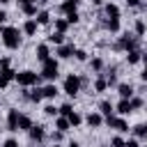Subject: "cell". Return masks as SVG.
<instances>
[{"instance_id":"cell-2","label":"cell","mask_w":147,"mask_h":147,"mask_svg":"<svg viewBox=\"0 0 147 147\" xmlns=\"http://www.w3.org/2000/svg\"><path fill=\"white\" fill-rule=\"evenodd\" d=\"M80 90H83L80 76H78V74H69V76L64 78V83H62V92H64L67 96H76Z\"/></svg>"},{"instance_id":"cell-9","label":"cell","mask_w":147,"mask_h":147,"mask_svg":"<svg viewBox=\"0 0 147 147\" xmlns=\"http://www.w3.org/2000/svg\"><path fill=\"white\" fill-rule=\"evenodd\" d=\"M18 117H21V113L16 108L7 110V131H18Z\"/></svg>"},{"instance_id":"cell-32","label":"cell","mask_w":147,"mask_h":147,"mask_svg":"<svg viewBox=\"0 0 147 147\" xmlns=\"http://www.w3.org/2000/svg\"><path fill=\"white\" fill-rule=\"evenodd\" d=\"M44 113H46V115H48V117H57V113H60V108H55V106H53V103H48V106H46V108H44Z\"/></svg>"},{"instance_id":"cell-37","label":"cell","mask_w":147,"mask_h":147,"mask_svg":"<svg viewBox=\"0 0 147 147\" xmlns=\"http://www.w3.org/2000/svg\"><path fill=\"white\" fill-rule=\"evenodd\" d=\"M124 142H126V140H124L122 136H113V138H110V145H113V147H124Z\"/></svg>"},{"instance_id":"cell-30","label":"cell","mask_w":147,"mask_h":147,"mask_svg":"<svg viewBox=\"0 0 147 147\" xmlns=\"http://www.w3.org/2000/svg\"><path fill=\"white\" fill-rule=\"evenodd\" d=\"M34 18H37V23H39V25H46V23H51V14H48V11H39Z\"/></svg>"},{"instance_id":"cell-26","label":"cell","mask_w":147,"mask_h":147,"mask_svg":"<svg viewBox=\"0 0 147 147\" xmlns=\"http://www.w3.org/2000/svg\"><path fill=\"white\" fill-rule=\"evenodd\" d=\"M48 44L62 46V44H64V34H62V32H51V34H48Z\"/></svg>"},{"instance_id":"cell-46","label":"cell","mask_w":147,"mask_h":147,"mask_svg":"<svg viewBox=\"0 0 147 147\" xmlns=\"http://www.w3.org/2000/svg\"><path fill=\"white\" fill-rule=\"evenodd\" d=\"M140 80H145V83H147V64H145V69H142V74H140Z\"/></svg>"},{"instance_id":"cell-31","label":"cell","mask_w":147,"mask_h":147,"mask_svg":"<svg viewBox=\"0 0 147 147\" xmlns=\"http://www.w3.org/2000/svg\"><path fill=\"white\" fill-rule=\"evenodd\" d=\"M41 99H44V92H41V87H37V90H32V92H30V101L39 103Z\"/></svg>"},{"instance_id":"cell-35","label":"cell","mask_w":147,"mask_h":147,"mask_svg":"<svg viewBox=\"0 0 147 147\" xmlns=\"http://www.w3.org/2000/svg\"><path fill=\"white\" fill-rule=\"evenodd\" d=\"M131 106H133V110H140V108L145 106V99H140V96H133V99H131Z\"/></svg>"},{"instance_id":"cell-4","label":"cell","mask_w":147,"mask_h":147,"mask_svg":"<svg viewBox=\"0 0 147 147\" xmlns=\"http://www.w3.org/2000/svg\"><path fill=\"white\" fill-rule=\"evenodd\" d=\"M39 74H34V71H30V69H23V71H18L16 74V83L21 85V87H32V85H37L39 83Z\"/></svg>"},{"instance_id":"cell-44","label":"cell","mask_w":147,"mask_h":147,"mask_svg":"<svg viewBox=\"0 0 147 147\" xmlns=\"http://www.w3.org/2000/svg\"><path fill=\"white\" fill-rule=\"evenodd\" d=\"M129 7H140V0H126Z\"/></svg>"},{"instance_id":"cell-34","label":"cell","mask_w":147,"mask_h":147,"mask_svg":"<svg viewBox=\"0 0 147 147\" xmlns=\"http://www.w3.org/2000/svg\"><path fill=\"white\" fill-rule=\"evenodd\" d=\"M90 64H92V69H94V71H101V69H103V60H101V57H92V62H90Z\"/></svg>"},{"instance_id":"cell-17","label":"cell","mask_w":147,"mask_h":147,"mask_svg":"<svg viewBox=\"0 0 147 147\" xmlns=\"http://www.w3.org/2000/svg\"><path fill=\"white\" fill-rule=\"evenodd\" d=\"M113 110H115V106L108 101V99H103V101H99V113L103 115V117H110L113 115Z\"/></svg>"},{"instance_id":"cell-43","label":"cell","mask_w":147,"mask_h":147,"mask_svg":"<svg viewBox=\"0 0 147 147\" xmlns=\"http://www.w3.org/2000/svg\"><path fill=\"white\" fill-rule=\"evenodd\" d=\"M2 147H18V142H16V140H14V138H7V140H5V145H2Z\"/></svg>"},{"instance_id":"cell-1","label":"cell","mask_w":147,"mask_h":147,"mask_svg":"<svg viewBox=\"0 0 147 147\" xmlns=\"http://www.w3.org/2000/svg\"><path fill=\"white\" fill-rule=\"evenodd\" d=\"M0 37H2V44H5L9 51H16V48H21V30H18V28H14V25H7V28H2Z\"/></svg>"},{"instance_id":"cell-28","label":"cell","mask_w":147,"mask_h":147,"mask_svg":"<svg viewBox=\"0 0 147 147\" xmlns=\"http://www.w3.org/2000/svg\"><path fill=\"white\" fill-rule=\"evenodd\" d=\"M21 9H23V14H25V16H37V14H39V11H37V2H30V5H23Z\"/></svg>"},{"instance_id":"cell-18","label":"cell","mask_w":147,"mask_h":147,"mask_svg":"<svg viewBox=\"0 0 147 147\" xmlns=\"http://www.w3.org/2000/svg\"><path fill=\"white\" fill-rule=\"evenodd\" d=\"M67 119H69V124H71V129H76V126H80L83 122H85V117L78 113V110H74V113H69L67 115Z\"/></svg>"},{"instance_id":"cell-15","label":"cell","mask_w":147,"mask_h":147,"mask_svg":"<svg viewBox=\"0 0 147 147\" xmlns=\"http://www.w3.org/2000/svg\"><path fill=\"white\" fill-rule=\"evenodd\" d=\"M103 11H106L108 18H119V14H122L119 7H117L115 2H106V5H103Z\"/></svg>"},{"instance_id":"cell-12","label":"cell","mask_w":147,"mask_h":147,"mask_svg":"<svg viewBox=\"0 0 147 147\" xmlns=\"http://www.w3.org/2000/svg\"><path fill=\"white\" fill-rule=\"evenodd\" d=\"M34 55H37V60L44 64V62L51 57V48H48V44H39V46L34 48Z\"/></svg>"},{"instance_id":"cell-42","label":"cell","mask_w":147,"mask_h":147,"mask_svg":"<svg viewBox=\"0 0 147 147\" xmlns=\"http://www.w3.org/2000/svg\"><path fill=\"white\" fill-rule=\"evenodd\" d=\"M9 64H11L9 57H2V60H0V69H9Z\"/></svg>"},{"instance_id":"cell-50","label":"cell","mask_w":147,"mask_h":147,"mask_svg":"<svg viewBox=\"0 0 147 147\" xmlns=\"http://www.w3.org/2000/svg\"><path fill=\"white\" fill-rule=\"evenodd\" d=\"M53 147H60V145H57V142H53Z\"/></svg>"},{"instance_id":"cell-40","label":"cell","mask_w":147,"mask_h":147,"mask_svg":"<svg viewBox=\"0 0 147 147\" xmlns=\"http://www.w3.org/2000/svg\"><path fill=\"white\" fill-rule=\"evenodd\" d=\"M124 147H140V142H138V138H129L124 142Z\"/></svg>"},{"instance_id":"cell-49","label":"cell","mask_w":147,"mask_h":147,"mask_svg":"<svg viewBox=\"0 0 147 147\" xmlns=\"http://www.w3.org/2000/svg\"><path fill=\"white\" fill-rule=\"evenodd\" d=\"M7 2H9V0H0V5H7Z\"/></svg>"},{"instance_id":"cell-20","label":"cell","mask_w":147,"mask_h":147,"mask_svg":"<svg viewBox=\"0 0 147 147\" xmlns=\"http://www.w3.org/2000/svg\"><path fill=\"white\" fill-rule=\"evenodd\" d=\"M108 90V78L106 76H96L94 78V92H106Z\"/></svg>"},{"instance_id":"cell-6","label":"cell","mask_w":147,"mask_h":147,"mask_svg":"<svg viewBox=\"0 0 147 147\" xmlns=\"http://www.w3.org/2000/svg\"><path fill=\"white\" fill-rule=\"evenodd\" d=\"M106 124H108L110 129L119 131V133H126V131H129V122H126L124 117H115V115H110V117H106Z\"/></svg>"},{"instance_id":"cell-22","label":"cell","mask_w":147,"mask_h":147,"mask_svg":"<svg viewBox=\"0 0 147 147\" xmlns=\"http://www.w3.org/2000/svg\"><path fill=\"white\" fill-rule=\"evenodd\" d=\"M133 32H136V37H142V34L147 32V23H145L142 18H136V23H133Z\"/></svg>"},{"instance_id":"cell-5","label":"cell","mask_w":147,"mask_h":147,"mask_svg":"<svg viewBox=\"0 0 147 147\" xmlns=\"http://www.w3.org/2000/svg\"><path fill=\"white\" fill-rule=\"evenodd\" d=\"M115 48H117V51H124V53H129V51H136V48H138V37H131V34H122V37L117 39Z\"/></svg>"},{"instance_id":"cell-3","label":"cell","mask_w":147,"mask_h":147,"mask_svg":"<svg viewBox=\"0 0 147 147\" xmlns=\"http://www.w3.org/2000/svg\"><path fill=\"white\" fill-rule=\"evenodd\" d=\"M60 76V64H57V57H48L44 64H41V78L46 80H55Z\"/></svg>"},{"instance_id":"cell-45","label":"cell","mask_w":147,"mask_h":147,"mask_svg":"<svg viewBox=\"0 0 147 147\" xmlns=\"http://www.w3.org/2000/svg\"><path fill=\"white\" fill-rule=\"evenodd\" d=\"M5 21H7V11H5V9H0V23H5Z\"/></svg>"},{"instance_id":"cell-54","label":"cell","mask_w":147,"mask_h":147,"mask_svg":"<svg viewBox=\"0 0 147 147\" xmlns=\"http://www.w3.org/2000/svg\"><path fill=\"white\" fill-rule=\"evenodd\" d=\"M0 131H2V129H0Z\"/></svg>"},{"instance_id":"cell-48","label":"cell","mask_w":147,"mask_h":147,"mask_svg":"<svg viewBox=\"0 0 147 147\" xmlns=\"http://www.w3.org/2000/svg\"><path fill=\"white\" fill-rule=\"evenodd\" d=\"M67 147H80V145H78V142H76V140H71V142H69V145H67Z\"/></svg>"},{"instance_id":"cell-19","label":"cell","mask_w":147,"mask_h":147,"mask_svg":"<svg viewBox=\"0 0 147 147\" xmlns=\"http://www.w3.org/2000/svg\"><path fill=\"white\" fill-rule=\"evenodd\" d=\"M138 62H142V53L136 48V51H129L126 53V64H138Z\"/></svg>"},{"instance_id":"cell-23","label":"cell","mask_w":147,"mask_h":147,"mask_svg":"<svg viewBox=\"0 0 147 147\" xmlns=\"http://www.w3.org/2000/svg\"><path fill=\"white\" fill-rule=\"evenodd\" d=\"M55 129H57V131H62V133H67V131L71 129V124H69V119H67V117H55Z\"/></svg>"},{"instance_id":"cell-13","label":"cell","mask_w":147,"mask_h":147,"mask_svg":"<svg viewBox=\"0 0 147 147\" xmlns=\"http://www.w3.org/2000/svg\"><path fill=\"white\" fill-rule=\"evenodd\" d=\"M133 92H136V90H133L131 83H119V85H117V94H119L122 99H133Z\"/></svg>"},{"instance_id":"cell-41","label":"cell","mask_w":147,"mask_h":147,"mask_svg":"<svg viewBox=\"0 0 147 147\" xmlns=\"http://www.w3.org/2000/svg\"><path fill=\"white\" fill-rule=\"evenodd\" d=\"M7 85H9V80L5 78V74H2V69H0V90H5Z\"/></svg>"},{"instance_id":"cell-25","label":"cell","mask_w":147,"mask_h":147,"mask_svg":"<svg viewBox=\"0 0 147 147\" xmlns=\"http://www.w3.org/2000/svg\"><path fill=\"white\" fill-rule=\"evenodd\" d=\"M119 28H122L119 18H108V21H106V30H108V32H119Z\"/></svg>"},{"instance_id":"cell-47","label":"cell","mask_w":147,"mask_h":147,"mask_svg":"<svg viewBox=\"0 0 147 147\" xmlns=\"http://www.w3.org/2000/svg\"><path fill=\"white\" fill-rule=\"evenodd\" d=\"M30 2H37V0H18V5L23 7V5H30Z\"/></svg>"},{"instance_id":"cell-39","label":"cell","mask_w":147,"mask_h":147,"mask_svg":"<svg viewBox=\"0 0 147 147\" xmlns=\"http://www.w3.org/2000/svg\"><path fill=\"white\" fill-rule=\"evenodd\" d=\"M51 138H53V142H60V140L64 138V133H62V131H53V133H51Z\"/></svg>"},{"instance_id":"cell-29","label":"cell","mask_w":147,"mask_h":147,"mask_svg":"<svg viewBox=\"0 0 147 147\" xmlns=\"http://www.w3.org/2000/svg\"><path fill=\"white\" fill-rule=\"evenodd\" d=\"M133 136H136V138H145V136H147V122H145V124H136V126H133Z\"/></svg>"},{"instance_id":"cell-11","label":"cell","mask_w":147,"mask_h":147,"mask_svg":"<svg viewBox=\"0 0 147 147\" xmlns=\"http://www.w3.org/2000/svg\"><path fill=\"white\" fill-rule=\"evenodd\" d=\"M28 133H30V138H32L34 142H41V140L46 138V126H41V124H34V126H32Z\"/></svg>"},{"instance_id":"cell-8","label":"cell","mask_w":147,"mask_h":147,"mask_svg":"<svg viewBox=\"0 0 147 147\" xmlns=\"http://www.w3.org/2000/svg\"><path fill=\"white\" fill-rule=\"evenodd\" d=\"M74 53H76L74 44H62V46H57V48H55V57H57V60H69Z\"/></svg>"},{"instance_id":"cell-7","label":"cell","mask_w":147,"mask_h":147,"mask_svg":"<svg viewBox=\"0 0 147 147\" xmlns=\"http://www.w3.org/2000/svg\"><path fill=\"white\" fill-rule=\"evenodd\" d=\"M106 122V117L99 113V110H92V113H87L85 115V124L90 126V129H101V124Z\"/></svg>"},{"instance_id":"cell-10","label":"cell","mask_w":147,"mask_h":147,"mask_svg":"<svg viewBox=\"0 0 147 147\" xmlns=\"http://www.w3.org/2000/svg\"><path fill=\"white\" fill-rule=\"evenodd\" d=\"M115 110L124 117V115H131L133 113V106H131V99H119L117 101V106H115Z\"/></svg>"},{"instance_id":"cell-21","label":"cell","mask_w":147,"mask_h":147,"mask_svg":"<svg viewBox=\"0 0 147 147\" xmlns=\"http://www.w3.org/2000/svg\"><path fill=\"white\" fill-rule=\"evenodd\" d=\"M41 92H44V99H55L60 92H57V87L53 85V83H48V85H44L41 87Z\"/></svg>"},{"instance_id":"cell-36","label":"cell","mask_w":147,"mask_h":147,"mask_svg":"<svg viewBox=\"0 0 147 147\" xmlns=\"http://www.w3.org/2000/svg\"><path fill=\"white\" fill-rule=\"evenodd\" d=\"M69 113H74V106H71V103H62V106H60V115L67 117Z\"/></svg>"},{"instance_id":"cell-53","label":"cell","mask_w":147,"mask_h":147,"mask_svg":"<svg viewBox=\"0 0 147 147\" xmlns=\"http://www.w3.org/2000/svg\"><path fill=\"white\" fill-rule=\"evenodd\" d=\"M145 53H147V51H145Z\"/></svg>"},{"instance_id":"cell-38","label":"cell","mask_w":147,"mask_h":147,"mask_svg":"<svg viewBox=\"0 0 147 147\" xmlns=\"http://www.w3.org/2000/svg\"><path fill=\"white\" fill-rule=\"evenodd\" d=\"M64 18H67L69 25H71V23H78V21H80V14H78V11H71V14H67Z\"/></svg>"},{"instance_id":"cell-51","label":"cell","mask_w":147,"mask_h":147,"mask_svg":"<svg viewBox=\"0 0 147 147\" xmlns=\"http://www.w3.org/2000/svg\"><path fill=\"white\" fill-rule=\"evenodd\" d=\"M74 2H76V5H78V2H80V0H74Z\"/></svg>"},{"instance_id":"cell-14","label":"cell","mask_w":147,"mask_h":147,"mask_svg":"<svg viewBox=\"0 0 147 147\" xmlns=\"http://www.w3.org/2000/svg\"><path fill=\"white\" fill-rule=\"evenodd\" d=\"M37 30H39V23H37V18H28V21L23 23V32H25L28 37H34V34H37Z\"/></svg>"},{"instance_id":"cell-52","label":"cell","mask_w":147,"mask_h":147,"mask_svg":"<svg viewBox=\"0 0 147 147\" xmlns=\"http://www.w3.org/2000/svg\"><path fill=\"white\" fill-rule=\"evenodd\" d=\"M0 32H2V28H0Z\"/></svg>"},{"instance_id":"cell-33","label":"cell","mask_w":147,"mask_h":147,"mask_svg":"<svg viewBox=\"0 0 147 147\" xmlns=\"http://www.w3.org/2000/svg\"><path fill=\"white\" fill-rule=\"evenodd\" d=\"M74 57H76L78 62H85V60H87V51H83V48H76V53H74Z\"/></svg>"},{"instance_id":"cell-16","label":"cell","mask_w":147,"mask_h":147,"mask_svg":"<svg viewBox=\"0 0 147 147\" xmlns=\"http://www.w3.org/2000/svg\"><path fill=\"white\" fill-rule=\"evenodd\" d=\"M32 126H34L32 117H30V115H23V113H21V117H18V131H30Z\"/></svg>"},{"instance_id":"cell-24","label":"cell","mask_w":147,"mask_h":147,"mask_svg":"<svg viewBox=\"0 0 147 147\" xmlns=\"http://www.w3.org/2000/svg\"><path fill=\"white\" fill-rule=\"evenodd\" d=\"M76 7H78V5H76L74 0H64V2L60 5V11H62V14L67 16V14H71V11H76Z\"/></svg>"},{"instance_id":"cell-27","label":"cell","mask_w":147,"mask_h":147,"mask_svg":"<svg viewBox=\"0 0 147 147\" xmlns=\"http://www.w3.org/2000/svg\"><path fill=\"white\" fill-rule=\"evenodd\" d=\"M67 30H69V21L67 18H55V32H62L64 34Z\"/></svg>"}]
</instances>
